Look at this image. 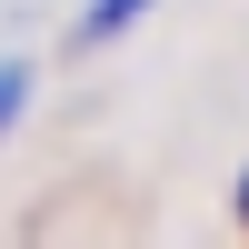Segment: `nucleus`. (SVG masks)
Returning <instances> with one entry per match:
<instances>
[{
  "instance_id": "obj_3",
  "label": "nucleus",
  "mask_w": 249,
  "mask_h": 249,
  "mask_svg": "<svg viewBox=\"0 0 249 249\" xmlns=\"http://www.w3.org/2000/svg\"><path fill=\"white\" fill-rule=\"evenodd\" d=\"M230 219H239V230H249V170H239V190H230Z\"/></svg>"
},
{
  "instance_id": "obj_2",
  "label": "nucleus",
  "mask_w": 249,
  "mask_h": 249,
  "mask_svg": "<svg viewBox=\"0 0 249 249\" xmlns=\"http://www.w3.org/2000/svg\"><path fill=\"white\" fill-rule=\"evenodd\" d=\"M140 10H150V0H100V10H90V40H110V30H130Z\"/></svg>"
},
{
  "instance_id": "obj_1",
  "label": "nucleus",
  "mask_w": 249,
  "mask_h": 249,
  "mask_svg": "<svg viewBox=\"0 0 249 249\" xmlns=\"http://www.w3.org/2000/svg\"><path fill=\"white\" fill-rule=\"evenodd\" d=\"M20 110H30V60H0V140H10Z\"/></svg>"
}]
</instances>
